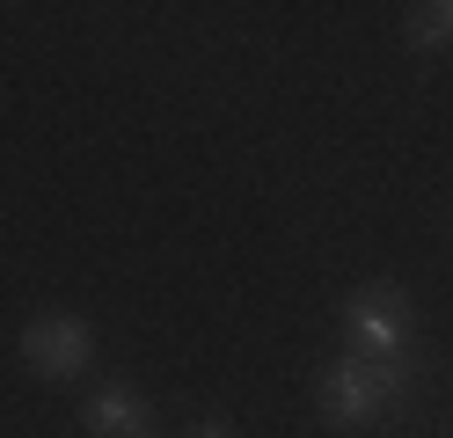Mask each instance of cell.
Wrapping results in <instances>:
<instances>
[{
  "label": "cell",
  "instance_id": "7a4b0ae2",
  "mask_svg": "<svg viewBox=\"0 0 453 438\" xmlns=\"http://www.w3.org/2000/svg\"><path fill=\"white\" fill-rule=\"evenodd\" d=\"M344 336L358 358H410V343H417V300H410V285H395V278H365L344 292Z\"/></svg>",
  "mask_w": 453,
  "mask_h": 438
},
{
  "label": "cell",
  "instance_id": "8992f818",
  "mask_svg": "<svg viewBox=\"0 0 453 438\" xmlns=\"http://www.w3.org/2000/svg\"><path fill=\"white\" fill-rule=\"evenodd\" d=\"M176 438H242V431H234V417H219V409H205V417H190V424H183Z\"/></svg>",
  "mask_w": 453,
  "mask_h": 438
},
{
  "label": "cell",
  "instance_id": "3957f363",
  "mask_svg": "<svg viewBox=\"0 0 453 438\" xmlns=\"http://www.w3.org/2000/svg\"><path fill=\"white\" fill-rule=\"evenodd\" d=\"M22 365H30L37 380H51V388L81 380L96 365V321L88 314H66V307L30 314V321H22Z\"/></svg>",
  "mask_w": 453,
  "mask_h": 438
},
{
  "label": "cell",
  "instance_id": "5b68a950",
  "mask_svg": "<svg viewBox=\"0 0 453 438\" xmlns=\"http://www.w3.org/2000/svg\"><path fill=\"white\" fill-rule=\"evenodd\" d=\"M403 44L410 51H453V0H424L403 15Z\"/></svg>",
  "mask_w": 453,
  "mask_h": 438
},
{
  "label": "cell",
  "instance_id": "6da1fadb",
  "mask_svg": "<svg viewBox=\"0 0 453 438\" xmlns=\"http://www.w3.org/2000/svg\"><path fill=\"white\" fill-rule=\"evenodd\" d=\"M417 388V365L410 358H358V350H336L315 380V402H322V424L336 431H373L388 424L395 409L410 402Z\"/></svg>",
  "mask_w": 453,
  "mask_h": 438
},
{
  "label": "cell",
  "instance_id": "277c9868",
  "mask_svg": "<svg viewBox=\"0 0 453 438\" xmlns=\"http://www.w3.org/2000/svg\"><path fill=\"white\" fill-rule=\"evenodd\" d=\"M81 431L88 438H161L154 402L132 388V380H103V388L81 402Z\"/></svg>",
  "mask_w": 453,
  "mask_h": 438
}]
</instances>
